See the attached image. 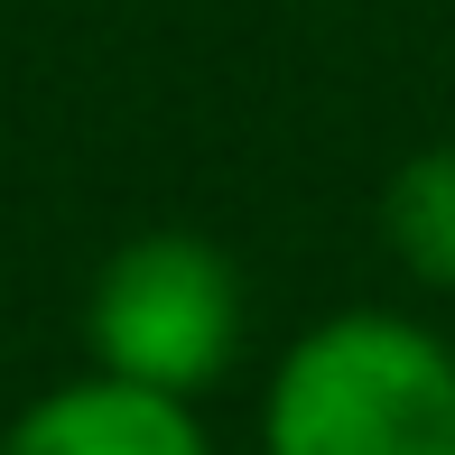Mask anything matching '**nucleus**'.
I'll return each mask as SVG.
<instances>
[{"instance_id": "nucleus-1", "label": "nucleus", "mask_w": 455, "mask_h": 455, "mask_svg": "<svg viewBox=\"0 0 455 455\" xmlns=\"http://www.w3.org/2000/svg\"><path fill=\"white\" fill-rule=\"evenodd\" d=\"M270 455H455V344L354 307L298 335L270 381Z\"/></svg>"}, {"instance_id": "nucleus-2", "label": "nucleus", "mask_w": 455, "mask_h": 455, "mask_svg": "<svg viewBox=\"0 0 455 455\" xmlns=\"http://www.w3.org/2000/svg\"><path fill=\"white\" fill-rule=\"evenodd\" d=\"M93 354L112 381L196 400L242 354V279L196 233H140L93 279Z\"/></svg>"}, {"instance_id": "nucleus-3", "label": "nucleus", "mask_w": 455, "mask_h": 455, "mask_svg": "<svg viewBox=\"0 0 455 455\" xmlns=\"http://www.w3.org/2000/svg\"><path fill=\"white\" fill-rule=\"evenodd\" d=\"M0 455H204V427L186 419V400L140 381H75L47 390L28 419L0 437Z\"/></svg>"}, {"instance_id": "nucleus-4", "label": "nucleus", "mask_w": 455, "mask_h": 455, "mask_svg": "<svg viewBox=\"0 0 455 455\" xmlns=\"http://www.w3.org/2000/svg\"><path fill=\"white\" fill-rule=\"evenodd\" d=\"M381 233L427 288H455V140L419 149L381 196Z\"/></svg>"}]
</instances>
